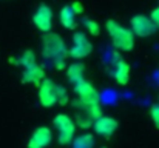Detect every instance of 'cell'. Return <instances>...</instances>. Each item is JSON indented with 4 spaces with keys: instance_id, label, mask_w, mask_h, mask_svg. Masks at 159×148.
Returning a JSON list of instances; mask_svg holds the SVG:
<instances>
[{
    "instance_id": "ffe728a7",
    "label": "cell",
    "mask_w": 159,
    "mask_h": 148,
    "mask_svg": "<svg viewBox=\"0 0 159 148\" xmlns=\"http://www.w3.org/2000/svg\"><path fill=\"white\" fill-rule=\"evenodd\" d=\"M150 19H152V22L156 25V28H159V6H156L152 12H150V16H148Z\"/></svg>"
},
{
    "instance_id": "d6986e66",
    "label": "cell",
    "mask_w": 159,
    "mask_h": 148,
    "mask_svg": "<svg viewBox=\"0 0 159 148\" xmlns=\"http://www.w3.org/2000/svg\"><path fill=\"white\" fill-rule=\"evenodd\" d=\"M70 8H71V11H73L76 16H79V14L84 12V5H82L80 2H77V0H74V2L70 5Z\"/></svg>"
},
{
    "instance_id": "8992f818",
    "label": "cell",
    "mask_w": 159,
    "mask_h": 148,
    "mask_svg": "<svg viewBox=\"0 0 159 148\" xmlns=\"http://www.w3.org/2000/svg\"><path fill=\"white\" fill-rule=\"evenodd\" d=\"M74 93L77 96V102L82 106H91L99 103V93L94 88V85L88 80H80L74 85Z\"/></svg>"
},
{
    "instance_id": "7a4b0ae2",
    "label": "cell",
    "mask_w": 159,
    "mask_h": 148,
    "mask_svg": "<svg viewBox=\"0 0 159 148\" xmlns=\"http://www.w3.org/2000/svg\"><path fill=\"white\" fill-rule=\"evenodd\" d=\"M39 102L45 108H53L54 105H66L68 103V93L63 87L57 85L53 79L45 77L40 85L37 87Z\"/></svg>"
},
{
    "instance_id": "52a82bcc",
    "label": "cell",
    "mask_w": 159,
    "mask_h": 148,
    "mask_svg": "<svg viewBox=\"0 0 159 148\" xmlns=\"http://www.w3.org/2000/svg\"><path fill=\"white\" fill-rule=\"evenodd\" d=\"M156 25L152 22L148 16L144 14H136L130 19V31L133 33L134 37H150L156 33Z\"/></svg>"
},
{
    "instance_id": "e0dca14e",
    "label": "cell",
    "mask_w": 159,
    "mask_h": 148,
    "mask_svg": "<svg viewBox=\"0 0 159 148\" xmlns=\"http://www.w3.org/2000/svg\"><path fill=\"white\" fill-rule=\"evenodd\" d=\"M84 25H85V28H87V31H88L90 36L98 37L101 34V25L96 20H93V19H84Z\"/></svg>"
},
{
    "instance_id": "5bb4252c",
    "label": "cell",
    "mask_w": 159,
    "mask_h": 148,
    "mask_svg": "<svg viewBox=\"0 0 159 148\" xmlns=\"http://www.w3.org/2000/svg\"><path fill=\"white\" fill-rule=\"evenodd\" d=\"M76 17H77V16L71 11L70 5H65V6L60 9V12H59V22H60V25H62L65 29H74V28L77 26Z\"/></svg>"
},
{
    "instance_id": "9c48e42d",
    "label": "cell",
    "mask_w": 159,
    "mask_h": 148,
    "mask_svg": "<svg viewBox=\"0 0 159 148\" xmlns=\"http://www.w3.org/2000/svg\"><path fill=\"white\" fill-rule=\"evenodd\" d=\"M119 128V122L111 117V116H99L94 122H93V130L98 136L104 137V139H110Z\"/></svg>"
},
{
    "instance_id": "4fadbf2b",
    "label": "cell",
    "mask_w": 159,
    "mask_h": 148,
    "mask_svg": "<svg viewBox=\"0 0 159 148\" xmlns=\"http://www.w3.org/2000/svg\"><path fill=\"white\" fill-rule=\"evenodd\" d=\"M84 74H85V65L82 62H73L70 66H66V79L73 85H76L80 80H84L85 79Z\"/></svg>"
},
{
    "instance_id": "30bf717a",
    "label": "cell",
    "mask_w": 159,
    "mask_h": 148,
    "mask_svg": "<svg viewBox=\"0 0 159 148\" xmlns=\"http://www.w3.org/2000/svg\"><path fill=\"white\" fill-rule=\"evenodd\" d=\"M51 141H53V131L48 127H37L31 133L26 148H47L50 147Z\"/></svg>"
},
{
    "instance_id": "3957f363",
    "label": "cell",
    "mask_w": 159,
    "mask_h": 148,
    "mask_svg": "<svg viewBox=\"0 0 159 148\" xmlns=\"http://www.w3.org/2000/svg\"><path fill=\"white\" fill-rule=\"evenodd\" d=\"M105 28L107 33L110 36V40L113 43V47L119 51H124V52H128L134 48V36L133 33L130 31V28L120 25L119 22L110 19L105 22Z\"/></svg>"
},
{
    "instance_id": "9a60e30c",
    "label": "cell",
    "mask_w": 159,
    "mask_h": 148,
    "mask_svg": "<svg viewBox=\"0 0 159 148\" xmlns=\"http://www.w3.org/2000/svg\"><path fill=\"white\" fill-rule=\"evenodd\" d=\"M94 145L96 141H94V134L91 133H84L73 139V148H94Z\"/></svg>"
},
{
    "instance_id": "5b68a950",
    "label": "cell",
    "mask_w": 159,
    "mask_h": 148,
    "mask_svg": "<svg viewBox=\"0 0 159 148\" xmlns=\"http://www.w3.org/2000/svg\"><path fill=\"white\" fill-rule=\"evenodd\" d=\"M91 52H93V43L87 37V34H84L82 31L74 33L73 45H71V48H68V57H73L74 60H82V59L88 57Z\"/></svg>"
},
{
    "instance_id": "6da1fadb",
    "label": "cell",
    "mask_w": 159,
    "mask_h": 148,
    "mask_svg": "<svg viewBox=\"0 0 159 148\" xmlns=\"http://www.w3.org/2000/svg\"><path fill=\"white\" fill-rule=\"evenodd\" d=\"M42 56L50 63H53L56 70H65L68 59V45L59 34L45 33L42 37Z\"/></svg>"
},
{
    "instance_id": "2e32d148",
    "label": "cell",
    "mask_w": 159,
    "mask_h": 148,
    "mask_svg": "<svg viewBox=\"0 0 159 148\" xmlns=\"http://www.w3.org/2000/svg\"><path fill=\"white\" fill-rule=\"evenodd\" d=\"M37 62V59H36V54L31 51V49H26V51H23L22 54H20V57H19V65L20 66H23V68H26V66H30V65H33V63H36Z\"/></svg>"
},
{
    "instance_id": "ba28073f",
    "label": "cell",
    "mask_w": 159,
    "mask_h": 148,
    "mask_svg": "<svg viewBox=\"0 0 159 148\" xmlns=\"http://www.w3.org/2000/svg\"><path fill=\"white\" fill-rule=\"evenodd\" d=\"M53 19H54L53 9L48 5H45V3L39 5V8L33 14V23L43 34L45 33H51V29H53Z\"/></svg>"
},
{
    "instance_id": "7c38bea8",
    "label": "cell",
    "mask_w": 159,
    "mask_h": 148,
    "mask_svg": "<svg viewBox=\"0 0 159 148\" xmlns=\"http://www.w3.org/2000/svg\"><path fill=\"white\" fill-rule=\"evenodd\" d=\"M113 79L120 87H125L130 82V65L125 60H117L113 70Z\"/></svg>"
},
{
    "instance_id": "277c9868",
    "label": "cell",
    "mask_w": 159,
    "mask_h": 148,
    "mask_svg": "<svg viewBox=\"0 0 159 148\" xmlns=\"http://www.w3.org/2000/svg\"><path fill=\"white\" fill-rule=\"evenodd\" d=\"M53 125L57 131V142L60 145H70L76 136L74 119L65 113H59L53 119Z\"/></svg>"
},
{
    "instance_id": "ac0fdd59",
    "label": "cell",
    "mask_w": 159,
    "mask_h": 148,
    "mask_svg": "<svg viewBox=\"0 0 159 148\" xmlns=\"http://www.w3.org/2000/svg\"><path fill=\"white\" fill-rule=\"evenodd\" d=\"M150 117H152V122L153 125L159 128V103H155L152 108H150Z\"/></svg>"
},
{
    "instance_id": "8fae6325",
    "label": "cell",
    "mask_w": 159,
    "mask_h": 148,
    "mask_svg": "<svg viewBox=\"0 0 159 148\" xmlns=\"http://www.w3.org/2000/svg\"><path fill=\"white\" fill-rule=\"evenodd\" d=\"M43 79H45V70H43V66L39 62L23 68V74H22V82L23 83H30V85L39 87Z\"/></svg>"
}]
</instances>
